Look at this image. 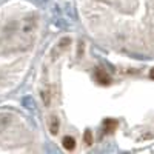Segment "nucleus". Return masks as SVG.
I'll return each instance as SVG.
<instances>
[{
  "label": "nucleus",
  "instance_id": "7ed1b4c3",
  "mask_svg": "<svg viewBox=\"0 0 154 154\" xmlns=\"http://www.w3.org/2000/svg\"><path fill=\"white\" fill-rule=\"evenodd\" d=\"M103 126H105V131L111 133V131L116 130V126H117V122H116L114 119H106V120L103 122Z\"/></svg>",
  "mask_w": 154,
  "mask_h": 154
},
{
  "label": "nucleus",
  "instance_id": "f257e3e1",
  "mask_svg": "<svg viewBox=\"0 0 154 154\" xmlns=\"http://www.w3.org/2000/svg\"><path fill=\"white\" fill-rule=\"evenodd\" d=\"M94 75H96V80L100 83H109L111 82V77L108 75V72L105 69H97Z\"/></svg>",
  "mask_w": 154,
  "mask_h": 154
},
{
  "label": "nucleus",
  "instance_id": "f03ea898",
  "mask_svg": "<svg viewBox=\"0 0 154 154\" xmlns=\"http://www.w3.org/2000/svg\"><path fill=\"white\" fill-rule=\"evenodd\" d=\"M48 125H49V131L53 133V134H57V133H59V126H60V123H59V119H57V117H51Z\"/></svg>",
  "mask_w": 154,
  "mask_h": 154
},
{
  "label": "nucleus",
  "instance_id": "0eeeda50",
  "mask_svg": "<svg viewBox=\"0 0 154 154\" xmlns=\"http://www.w3.org/2000/svg\"><path fill=\"white\" fill-rule=\"evenodd\" d=\"M149 77H151V79H154V68L151 69V72H149Z\"/></svg>",
  "mask_w": 154,
  "mask_h": 154
},
{
  "label": "nucleus",
  "instance_id": "20e7f679",
  "mask_svg": "<svg viewBox=\"0 0 154 154\" xmlns=\"http://www.w3.org/2000/svg\"><path fill=\"white\" fill-rule=\"evenodd\" d=\"M63 146H65L66 149H74V146H75V140H74V137L66 136L65 139H63Z\"/></svg>",
  "mask_w": 154,
  "mask_h": 154
},
{
  "label": "nucleus",
  "instance_id": "39448f33",
  "mask_svg": "<svg viewBox=\"0 0 154 154\" xmlns=\"http://www.w3.org/2000/svg\"><path fill=\"white\" fill-rule=\"evenodd\" d=\"M83 140H85V143H91L93 142V134L89 133V131H86L85 136H83Z\"/></svg>",
  "mask_w": 154,
  "mask_h": 154
},
{
  "label": "nucleus",
  "instance_id": "423d86ee",
  "mask_svg": "<svg viewBox=\"0 0 154 154\" xmlns=\"http://www.w3.org/2000/svg\"><path fill=\"white\" fill-rule=\"evenodd\" d=\"M42 97H43V102L48 105V103H49V93H48V91H43V93H42Z\"/></svg>",
  "mask_w": 154,
  "mask_h": 154
}]
</instances>
